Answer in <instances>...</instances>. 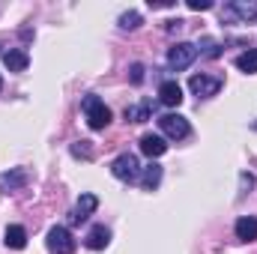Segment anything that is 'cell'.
<instances>
[{"label":"cell","instance_id":"6da1fadb","mask_svg":"<svg viewBox=\"0 0 257 254\" xmlns=\"http://www.w3.org/2000/svg\"><path fill=\"white\" fill-rule=\"evenodd\" d=\"M81 108H84V114H87L90 129H105L111 123V111H108V105H105L99 96H84Z\"/></svg>","mask_w":257,"mask_h":254},{"label":"cell","instance_id":"7a4b0ae2","mask_svg":"<svg viewBox=\"0 0 257 254\" xmlns=\"http://www.w3.org/2000/svg\"><path fill=\"white\" fill-rule=\"evenodd\" d=\"M111 171H114V177H117V180H123V183H135V180L141 177L138 156H132V153L117 156V159H114V165H111Z\"/></svg>","mask_w":257,"mask_h":254},{"label":"cell","instance_id":"3957f363","mask_svg":"<svg viewBox=\"0 0 257 254\" xmlns=\"http://www.w3.org/2000/svg\"><path fill=\"white\" fill-rule=\"evenodd\" d=\"M159 129L171 138V141H183V138H189V120L186 117H180V114H165V117H159Z\"/></svg>","mask_w":257,"mask_h":254},{"label":"cell","instance_id":"277c9868","mask_svg":"<svg viewBox=\"0 0 257 254\" xmlns=\"http://www.w3.org/2000/svg\"><path fill=\"white\" fill-rule=\"evenodd\" d=\"M194 57H197V48L189 45V42H177L171 51H168V66L174 69V72H180V69H189L194 63Z\"/></svg>","mask_w":257,"mask_h":254},{"label":"cell","instance_id":"5b68a950","mask_svg":"<svg viewBox=\"0 0 257 254\" xmlns=\"http://www.w3.org/2000/svg\"><path fill=\"white\" fill-rule=\"evenodd\" d=\"M48 251L51 254H72L75 251V239L66 227H51L48 230Z\"/></svg>","mask_w":257,"mask_h":254},{"label":"cell","instance_id":"8992f818","mask_svg":"<svg viewBox=\"0 0 257 254\" xmlns=\"http://www.w3.org/2000/svg\"><path fill=\"white\" fill-rule=\"evenodd\" d=\"M189 87H192L194 96H200V99H209V96H215V93L221 90V78H212V75H192Z\"/></svg>","mask_w":257,"mask_h":254},{"label":"cell","instance_id":"52a82bcc","mask_svg":"<svg viewBox=\"0 0 257 254\" xmlns=\"http://www.w3.org/2000/svg\"><path fill=\"white\" fill-rule=\"evenodd\" d=\"M159 99H162V105L177 108V105L183 102V87H180L177 81H165V84L159 87Z\"/></svg>","mask_w":257,"mask_h":254},{"label":"cell","instance_id":"ba28073f","mask_svg":"<svg viewBox=\"0 0 257 254\" xmlns=\"http://www.w3.org/2000/svg\"><path fill=\"white\" fill-rule=\"evenodd\" d=\"M233 233H236V239H239V242H254V239H257V218H254V215H242V218L236 221Z\"/></svg>","mask_w":257,"mask_h":254},{"label":"cell","instance_id":"9c48e42d","mask_svg":"<svg viewBox=\"0 0 257 254\" xmlns=\"http://www.w3.org/2000/svg\"><path fill=\"white\" fill-rule=\"evenodd\" d=\"M165 150H168V144H165L162 135H144V138H141V153H147L150 159L165 156Z\"/></svg>","mask_w":257,"mask_h":254},{"label":"cell","instance_id":"30bf717a","mask_svg":"<svg viewBox=\"0 0 257 254\" xmlns=\"http://www.w3.org/2000/svg\"><path fill=\"white\" fill-rule=\"evenodd\" d=\"M96 206H99V197L96 194H81L78 197V203H75V221H87L93 212H96Z\"/></svg>","mask_w":257,"mask_h":254},{"label":"cell","instance_id":"8fae6325","mask_svg":"<svg viewBox=\"0 0 257 254\" xmlns=\"http://www.w3.org/2000/svg\"><path fill=\"white\" fill-rule=\"evenodd\" d=\"M108 242H111V230H108L105 224H96V227L87 233V239H84V245H87V248H93V251L105 248Z\"/></svg>","mask_w":257,"mask_h":254},{"label":"cell","instance_id":"7c38bea8","mask_svg":"<svg viewBox=\"0 0 257 254\" xmlns=\"http://www.w3.org/2000/svg\"><path fill=\"white\" fill-rule=\"evenodd\" d=\"M3 63L9 72H24L27 63H30V57H27V51H21V48H12V51H6L3 54Z\"/></svg>","mask_w":257,"mask_h":254},{"label":"cell","instance_id":"4fadbf2b","mask_svg":"<svg viewBox=\"0 0 257 254\" xmlns=\"http://www.w3.org/2000/svg\"><path fill=\"white\" fill-rule=\"evenodd\" d=\"M6 245L15 248V251H21V248L27 245V230H24L21 224H9V227H6Z\"/></svg>","mask_w":257,"mask_h":254},{"label":"cell","instance_id":"5bb4252c","mask_svg":"<svg viewBox=\"0 0 257 254\" xmlns=\"http://www.w3.org/2000/svg\"><path fill=\"white\" fill-rule=\"evenodd\" d=\"M236 66H239L242 72H248V75H254V72H257V51H254V48H248V51H242V54L236 57Z\"/></svg>","mask_w":257,"mask_h":254},{"label":"cell","instance_id":"9a60e30c","mask_svg":"<svg viewBox=\"0 0 257 254\" xmlns=\"http://www.w3.org/2000/svg\"><path fill=\"white\" fill-rule=\"evenodd\" d=\"M141 183H144V189H156V186L162 183V168H159V165H150V168L141 174Z\"/></svg>","mask_w":257,"mask_h":254},{"label":"cell","instance_id":"2e32d148","mask_svg":"<svg viewBox=\"0 0 257 254\" xmlns=\"http://www.w3.org/2000/svg\"><path fill=\"white\" fill-rule=\"evenodd\" d=\"M138 24H141V15H138V12H123V15H120V27H123V30H135Z\"/></svg>","mask_w":257,"mask_h":254},{"label":"cell","instance_id":"e0dca14e","mask_svg":"<svg viewBox=\"0 0 257 254\" xmlns=\"http://www.w3.org/2000/svg\"><path fill=\"white\" fill-rule=\"evenodd\" d=\"M126 120H132V123L147 120V108H126Z\"/></svg>","mask_w":257,"mask_h":254},{"label":"cell","instance_id":"ac0fdd59","mask_svg":"<svg viewBox=\"0 0 257 254\" xmlns=\"http://www.w3.org/2000/svg\"><path fill=\"white\" fill-rule=\"evenodd\" d=\"M209 6H212L209 0H192V3H189V9H194V12H197V9H209Z\"/></svg>","mask_w":257,"mask_h":254},{"label":"cell","instance_id":"d6986e66","mask_svg":"<svg viewBox=\"0 0 257 254\" xmlns=\"http://www.w3.org/2000/svg\"><path fill=\"white\" fill-rule=\"evenodd\" d=\"M141 78H144V66H132V81L138 84Z\"/></svg>","mask_w":257,"mask_h":254},{"label":"cell","instance_id":"ffe728a7","mask_svg":"<svg viewBox=\"0 0 257 254\" xmlns=\"http://www.w3.org/2000/svg\"><path fill=\"white\" fill-rule=\"evenodd\" d=\"M0 87H3V78H0Z\"/></svg>","mask_w":257,"mask_h":254}]
</instances>
